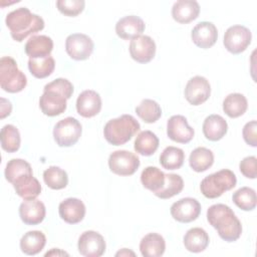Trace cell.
I'll return each instance as SVG.
<instances>
[{
  "mask_svg": "<svg viewBox=\"0 0 257 257\" xmlns=\"http://www.w3.org/2000/svg\"><path fill=\"white\" fill-rule=\"evenodd\" d=\"M140 250L144 257L162 256L166 250L165 239L158 233H149L141 240Z\"/></svg>",
  "mask_w": 257,
  "mask_h": 257,
  "instance_id": "d4e9b609",
  "label": "cell"
},
{
  "mask_svg": "<svg viewBox=\"0 0 257 257\" xmlns=\"http://www.w3.org/2000/svg\"><path fill=\"white\" fill-rule=\"evenodd\" d=\"M67 98L51 89H43V93L39 99V106L41 111L48 116H56L65 111Z\"/></svg>",
  "mask_w": 257,
  "mask_h": 257,
  "instance_id": "9a60e30c",
  "label": "cell"
},
{
  "mask_svg": "<svg viewBox=\"0 0 257 257\" xmlns=\"http://www.w3.org/2000/svg\"><path fill=\"white\" fill-rule=\"evenodd\" d=\"M256 130H257V122L256 120H251L247 122L242 131L243 134V139L246 144H248L251 147H256L257 146V135H256Z\"/></svg>",
  "mask_w": 257,
  "mask_h": 257,
  "instance_id": "7bdbcfd3",
  "label": "cell"
},
{
  "mask_svg": "<svg viewBox=\"0 0 257 257\" xmlns=\"http://www.w3.org/2000/svg\"><path fill=\"white\" fill-rule=\"evenodd\" d=\"M248 102L246 97L241 93H230L223 101L224 112L232 118H236L244 114L247 110Z\"/></svg>",
  "mask_w": 257,
  "mask_h": 257,
  "instance_id": "f546056e",
  "label": "cell"
},
{
  "mask_svg": "<svg viewBox=\"0 0 257 257\" xmlns=\"http://www.w3.org/2000/svg\"><path fill=\"white\" fill-rule=\"evenodd\" d=\"M159 144L160 141L156 134L151 131H143L137 136L134 149L138 154L149 157L156 153L159 148Z\"/></svg>",
  "mask_w": 257,
  "mask_h": 257,
  "instance_id": "83f0119b",
  "label": "cell"
},
{
  "mask_svg": "<svg viewBox=\"0 0 257 257\" xmlns=\"http://www.w3.org/2000/svg\"><path fill=\"white\" fill-rule=\"evenodd\" d=\"M46 210L44 204L37 200H25L20 204L19 216L22 222L26 225H37L45 218Z\"/></svg>",
  "mask_w": 257,
  "mask_h": 257,
  "instance_id": "e0dca14e",
  "label": "cell"
},
{
  "mask_svg": "<svg viewBox=\"0 0 257 257\" xmlns=\"http://www.w3.org/2000/svg\"><path fill=\"white\" fill-rule=\"evenodd\" d=\"M123 254H124V255H127V254H132V255H135V253H134V252H131V251H128V252H127V250H126L125 248H124V249H122V251H119V252H117L115 255H116V256H118V255H123Z\"/></svg>",
  "mask_w": 257,
  "mask_h": 257,
  "instance_id": "ee69618b",
  "label": "cell"
},
{
  "mask_svg": "<svg viewBox=\"0 0 257 257\" xmlns=\"http://www.w3.org/2000/svg\"><path fill=\"white\" fill-rule=\"evenodd\" d=\"M236 175L228 169L218 171L204 178L200 185L201 193L208 199H216L224 192L230 191L236 186Z\"/></svg>",
  "mask_w": 257,
  "mask_h": 257,
  "instance_id": "277c9868",
  "label": "cell"
},
{
  "mask_svg": "<svg viewBox=\"0 0 257 257\" xmlns=\"http://www.w3.org/2000/svg\"><path fill=\"white\" fill-rule=\"evenodd\" d=\"M252 39L251 31L243 25H233L229 27L224 34V46L233 53L239 54L246 50Z\"/></svg>",
  "mask_w": 257,
  "mask_h": 257,
  "instance_id": "ba28073f",
  "label": "cell"
},
{
  "mask_svg": "<svg viewBox=\"0 0 257 257\" xmlns=\"http://www.w3.org/2000/svg\"><path fill=\"white\" fill-rule=\"evenodd\" d=\"M0 140L2 149L8 153H15L20 148V134L13 124H6L1 128Z\"/></svg>",
  "mask_w": 257,
  "mask_h": 257,
  "instance_id": "e575fe53",
  "label": "cell"
},
{
  "mask_svg": "<svg viewBox=\"0 0 257 257\" xmlns=\"http://www.w3.org/2000/svg\"><path fill=\"white\" fill-rule=\"evenodd\" d=\"M227 121L219 114H211L203 122V134L209 141H220L227 134Z\"/></svg>",
  "mask_w": 257,
  "mask_h": 257,
  "instance_id": "603a6c76",
  "label": "cell"
},
{
  "mask_svg": "<svg viewBox=\"0 0 257 257\" xmlns=\"http://www.w3.org/2000/svg\"><path fill=\"white\" fill-rule=\"evenodd\" d=\"M27 84L26 75L18 68L16 61L10 56L0 59V85L7 92L15 93L23 90Z\"/></svg>",
  "mask_w": 257,
  "mask_h": 257,
  "instance_id": "5b68a950",
  "label": "cell"
},
{
  "mask_svg": "<svg viewBox=\"0 0 257 257\" xmlns=\"http://www.w3.org/2000/svg\"><path fill=\"white\" fill-rule=\"evenodd\" d=\"M189 164L193 171L197 173L205 172L214 164V154L207 148H196L190 155Z\"/></svg>",
  "mask_w": 257,
  "mask_h": 257,
  "instance_id": "f1b7e54d",
  "label": "cell"
},
{
  "mask_svg": "<svg viewBox=\"0 0 257 257\" xmlns=\"http://www.w3.org/2000/svg\"><path fill=\"white\" fill-rule=\"evenodd\" d=\"M94 48L91 38L83 33H73L65 40V50L70 58L74 60L87 59Z\"/></svg>",
  "mask_w": 257,
  "mask_h": 257,
  "instance_id": "9c48e42d",
  "label": "cell"
},
{
  "mask_svg": "<svg viewBox=\"0 0 257 257\" xmlns=\"http://www.w3.org/2000/svg\"><path fill=\"white\" fill-rule=\"evenodd\" d=\"M165 180L166 174H164L157 167H147L141 175V182L143 186L153 193H156L163 188L165 185Z\"/></svg>",
  "mask_w": 257,
  "mask_h": 257,
  "instance_id": "4dcf8cb0",
  "label": "cell"
},
{
  "mask_svg": "<svg viewBox=\"0 0 257 257\" xmlns=\"http://www.w3.org/2000/svg\"><path fill=\"white\" fill-rule=\"evenodd\" d=\"M185 248L193 253H199L204 251L209 245V235L207 232L199 227L192 228L187 231L184 236Z\"/></svg>",
  "mask_w": 257,
  "mask_h": 257,
  "instance_id": "484cf974",
  "label": "cell"
},
{
  "mask_svg": "<svg viewBox=\"0 0 257 257\" xmlns=\"http://www.w3.org/2000/svg\"><path fill=\"white\" fill-rule=\"evenodd\" d=\"M167 135L176 143L188 144L193 140L195 131L188 124L185 116L177 114L169 118L167 122Z\"/></svg>",
  "mask_w": 257,
  "mask_h": 257,
  "instance_id": "4fadbf2b",
  "label": "cell"
},
{
  "mask_svg": "<svg viewBox=\"0 0 257 257\" xmlns=\"http://www.w3.org/2000/svg\"><path fill=\"white\" fill-rule=\"evenodd\" d=\"M101 109L100 95L91 89L82 91L76 99V110L83 117H92Z\"/></svg>",
  "mask_w": 257,
  "mask_h": 257,
  "instance_id": "d6986e66",
  "label": "cell"
},
{
  "mask_svg": "<svg viewBox=\"0 0 257 257\" xmlns=\"http://www.w3.org/2000/svg\"><path fill=\"white\" fill-rule=\"evenodd\" d=\"M46 244V237L41 231H29L20 239V249L26 255L38 254Z\"/></svg>",
  "mask_w": 257,
  "mask_h": 257,
  "instance_id": "4316f807",
  "label": "cell"
},
{
  "mask_svg": "<svg viewBox=\"0 0 257 257\" xmlns=\"http://www.w3.org/2000/svg\"><path fill=\"white\" fill-rule=\"evenodd\" d=\"M108 167L115 175L131 176L139 169L140 159L132 152L118 150L110 154L108 158Z\"/></svg>",
  "mask_w": 257,
  "mask_h": 257,
  "instance_id": "52a82bcc",
  "label": "cell"
},
{
  "mask_svg": "<svg viewBox=\"0 0 257 257\" xmlns=\"http://www.w3.org/2000/svg\"><path fill=\"white\" fill-rule=\"evenodd\" d=\"M200 13V5L195 0L177 1L172 8V16L175 21L181 24H187L196 18Z\"/></svg>",
  "mask_w": 257,
  "mask_h": 257,
  "instance_id": "44dd1931",
  "label": "cell"
},
{
  "mask_svg": "<svg viewBox=\"0 0 257 257\" xmlns=\"http://www.w3.org/2000/svg\"><path fill=\"white\" fill-rule=\"evenodd\" d=\"M16 194L24 200L35 199L41 192V185L33 174L23 175L18 178L13 184Z\"/></svg>",
  "mask_w": 257,
  "mask_h": 257,
  "instance_id": "cb8c5ba5",
  "label": "cell"
},
{
  "mask_svg": "<svg viewBox=\"0 0 257 257\" xmlns=\"http://www.w3.org/2000/svg\"><path fill=\"white\" fill-rule=\"evenodd\" d=\"M184 188V181L180 175L177 174H167L165 185L163 188L154 193L160 199H170L182 192Z\"/></svg>",
  "mask_w": 257,
  "mask_h": 257,
  "instance_id": "8d00e7d4",
  "label": "cell"
},
{
  "mask_svg": "<svg viewBox=\"0 0 257 257\" xmlns=\"http://www.w3.org/2000/svg\"><path fill=\"white\" fill-rule=\"evenodd\" d=\"M53 49V41L46 35H34L25 44V52L29 58L49 56Z\"/></svg>",
  "mask_w": 257,
  "mask_h": 257,
  "instance_id": "7402d4cb",
  "label": "cell"
},
{
  "mask_svg": "<svg viewBox=\"0 0 257 257\" xmlns=\"http://www.w3.org/2000/svg\"><path fill=\"white\" fill-rule=\"evenodd\" d=\"M191 37L198 47L207 49L216 43L218 39V30L212 22L202 21L193 28Z\"/></svg>",
  "mask_w": 257,
  "mask_h": 257,
  "instance_id": "2e32d148",
  "label": "cell"
},
{
  "mask_svg": "<svg viewBox=\"0 0 257 257\" xmlns=\"http://www.w3.org/2000/svg\"><path fill=\"white\" fill-rule=\"evenodd\" d=\"M44 89L55 90V91L63 94L67 99L70 98L73 93V85L66 78H56L53 81L47 83L44 86Z\"/></svg>",
  "mask_w": 257,
  "mask_h": 257,
  "instance_id": "60d3db41",
  "label": "cell"
},
{
  "mask_svg": "<svg viewBox=\"0 0 257 257\" xmlns=\"http://www.w3.org/2000/svg\"><path fill=\"white\" fill-rule=\"evenodd\" d=\"M172 217L181 223L195 221L201 213V204L194 198H182L171 206Z\"/></svg>",
  "mask_w": 257,
  "mask_h": 257,
  "instance_id": "30bf717a",
  "label": "cell"
},
{
  "mask_svg": "<svg viewBox=\"0 0 257 257\" xmlns=\"http://www.w3.org/2000/svg\"><path fill=\"white\" fill-rule=\"evenodd\" d=\"M239 169L242 175L248 179H255L257 177V159L254 156L244 158L240 164Z\"/></svg>",
  "mask_w": 257,
  "mask_h": 257,
  "instance_id": "b9f144b4",
  "label": "cell"
},
{
  "mask_svg": "<svg viewBox=\"0 0 257 257\" xmlns=\"http://www.w3.org/2000/svg\"><path fill=\"white\" fill-rule=\"evenodd\" d=\"M105 247L103 237L92 230L83 232L77 243L78 252L85 257H99L104 253Z\"/></svg>",
  "mask_w": 257,
  "mask_h": 257,
  "instance_id": "7c38bea8",
  "label": "cell"
},
{
  "mask_svg": "<svg viewBox=\"0 0 257 257\" xmlns=\"http://www.w3.org/2000/svg\"><path fill=\"white\" fill-rule=\"evenodd\" d=\"M141 128L139 121L131 114H122L106 122L103 128L104 139L112 146L127 143Z\"/></svg>",
  "mask_w": 257,
  "mask_h": 257,
  "instance_id": "3957f363",
  "label": "cell"
},
{
  "mask_svg": "<svg viewBox=\"0 0 257 257\" xmlns=\"http://www.w3.org/2000/svg\"><path fill=\"white\" fill-rule=\"evenodd\" d=\"M185 161V153L177 147H167L160 156V164L166 170H178Z\"/></svg>",
  "mask_w": 257,
  "mask_h": 257,
  "instance_id": "1f68e13d",
  "label": "cell"
},
{
  "mask_svg": "<svg viewBox=\"0 0 257 257\" xmlns=\"http://www.w3.org/2000/svg\"><path fill=\"white\" fill-rule=\"evenodd\" d=\"M43 180L52 190H61L68 184L67 173L56 166H51L43 172Z\"/></svg>",
  "mask_w": 257,
  "mask_h": 257,
  "instance_id": "d590c367",
  "label": "cell"
},
{
  "mask_svg": "<svg viewBox=\"0 0 257 257\" xmlns=\"http://www.w3.org/2000/svg\"><path fill=\"white\" fill-rule=\"evenodd\" d=\"M184 93L189 103L200 105L209 98L211 94V85L207 78L196 75L187 82Z\"/></svg>",
  "mask_w": 257,
  "mask_h": 257,
  "instance_id": "8fae6325",
  "label": "cell"
},
{
  "mask_svg": "<svg viewBox=\"0 0 257 257\" xmlns=\"http://www.w3.org/2000/svg\"><path fill=\"white\" fill-rule=\"evenodd\" d=\"M82 127L80 122L71 116L59 120L53 128V138L59 147H71L81 137Z\"/></svg>",
  "mask_w": 257,
  "mask_h": 257,
  "instance_id": "8992f818",
  "label": "cell"
},
{
  "mask_svg": "<svg viewBox=\"0 0 257 257\" xmlns=\"http://www.w3.org/2000/svg\"><path fill=\"white\" fill-rule=\"evenodd\" d=\"M28 68L34 77L45 78L53 72L55 68V61L50 55L43 58H29Z\"/></svg>",
  "mask_w": 257,
  "mask_h": 257,
  "instance_id": "d6a6232c",
  "label": "cell"
},
{
  "mask_svg": "<svg viewBox=\"0 0 257 257\" xmlns=\"http://www.w3.org/2000/svg\"><path fill=\"white\" fill-rule=\"evenodd\" d=\"M27 174H33V172L30 164L22 159H12L6 165L5 178L11 184L18 178Z\"/></svg>",
  "mask_w": 257,
  "mask_h": 257,
  "instance_id": "f35d334b",
  "label": "cell"
},
{
  "mask_svg": "<svg viewBox=\"0 0 257 257\" xmlns=\"http://www.w3.org/2000/svg\"><path fill=\"white\" fill-rule=\"evenodd\" d=\"M136 113L145 122L153 123L161 117L162 108L156 100L146 98L143 99L141 103L136 107Z\"/></svg>",
  "mask_w": 257,
  "mask_h": 257,
  "instance_id": "836d02e7",
  "label": "cell"
},
{
  "mask_svg": "<svg viewBox=\"0 0 257 257\" xmlns=\"http://www.w3.org/2000/svg\"><path fill=\"white\" fill-rule=\"evenodd\" d=\"M5 23L10 30L12 38L18 42L44 28V20L39 15L33 14L26 7H20L8 13Z\"/></svg>",
  "mask_w": 257,
  "mask_h": 257,
  "instance_id": "7a4b0ae2",
  "label": "cell"
},
{
  "mask_svg": "<svg viewBox=\"0 0 257 257\" xmlns=\"http://www.w3.org/2000/svg\"><path fill=\"white\" fill-rule=\"evenodd\" d=\"M58 212L60 218L68 224H76L85 216V206L76 198H67L59 204Z\"/></svg>",
  "mask_w": 257,
  "mask_h": 257,
  "instance_id": "ffe728a7",
  "label": "cell"
},
{
  "mask_svg": "<svg viewBox=\"0 0 257 257\" xmlns=\"http://www.w3.org/2000/svg\"><path fill=\"white\" fill-rule=\"evenodd\" d=\"M85 2L83 0H58L56 1L57 9L65 16L74 17L80 14L84 9Z\"/></svg>",
  "mask_w": 257,
  "mask_h": 257,
  "instance_id": "ab89813d",
  "label": "cell"
},
{
  "mask_svg": "<svg viewBox=\"0 0 257 257\" xmlns=\"http://www.w3.org/2000/svg\"><path fill=\"white\" fill-rule=\"evenodd\" d=\"M130 54L139 63L150 62L156 54V43L148 35H140L131 40Z\"/></svg>",
  "mask_w": 257,
  "mask_h": 257,
  "instance_id": "5bb4252c",
  "label": "cell"
},
{
  "mask_svg": "<svg viewBox=\"0 0 257 257\" xmlns=\"http://www.w3.org/2000/svg\"><path fill=\"white\" fill-rule=\"evenodd\" d=\"M234 204L243 211H251L255 209L257 204L256 193L252 188L242 187L238 189L232 196Z\"/></svg>",
  "mask_w": 257,
  "mask_h": 257,
  "instance_id": "74e56055",
  "label": "cell"
},
{
  "mask_svg": "<svg viewBox=\"0 0 257 257\" xmlns=\"http://www.w3.org/2000/svg\"><path fill=\"white\" fill-rule=\"evenodd\" d=\"M146 25L142 18L136 15H128L120 18L115 24L117 36L124 40L134 39L145 31Z\"/></svg>",
  "mask_w": 257,
  "mask_h": 257,
  "instance_id": "ac0fdd59",
  "label": "cell"
},
{
  "mask_svg": "<svg viewBox=\"0 0 257 257\" xmlns=\"http://www.w3.org/2000/svg\"><path fill=\"white\" fill-rule=\"evenodd\" d=\"M207 220L217 230L220 238L227 242L238 240L242 234L241 222L227 205H212L207 211Z\"/></svg>",
  "mask_w": 257,
  "mask_h": 257,
  "instance_id": "6da1fadb",
  "label": "cell"
}]
</instances>
